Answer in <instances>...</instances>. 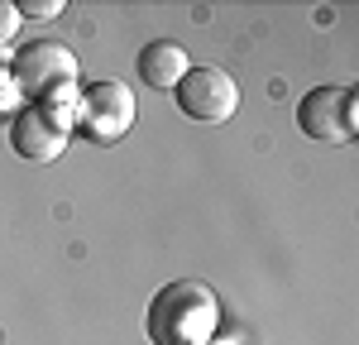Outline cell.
<instances>
[{
  "instance_id": "5b68a950",
  "label": "cell",
  "mask_w": 359,
  "mask_h": 345,
  "mask_svg": "<svg viewBox=\"0 0 359 345\" xmlns=\"http://www.w3.org/2000/svg\"><path fill=\"white\" fill-rule=\"evenodd\" d=\"M135 125V91L125 82H91L77 106V130L96 144H115Z\"/></svg>"
},
{
  "instance_id": "7c38bea8",
  "label": "cell",
  "mask_w": 359,
  "mask_h": 345,
  "mask_svg": "<svg viewBox=\"0 0 359 345\" xmlns=\"http://www.w3.org/2000/svg\"><path fill=\"white\" fill-rule=\"evenodd\" d=\"M211 345H216V341H211ZM225 345H230V341H225Z\"/></svg>"
},
{
  "instance_id": "9c48e42d",
  "label": "cell",
  "mask_w": 359,
  "mask_h": 345,
  "mask_svg": "<svg viewBox=\"0 0 359 345\" xmlns=\"http://www.w3.org/2000/svg\"><path fill=\"white\" fill-rule=\"evenodd\" d=\"M20 15H25V20H57V15H62V0H25Z\"/></svg>"
},
{
  "instance_id": "8fae6325",
  "label": "cell",
  "mask_w": 359,
  "mask_h": 345,
  "mask_svg": "<svg viewBox=\"0 0 359 345\" xmlns=\"http://www.w3.org/2000/svg\"><path fill=\"white\" fill-rule=\"evenodd\" d=\"M10 62H15V48H0V72H10Z\"/></svg>"
},
{
  "instance_id": "6da1fadb",
  "label": "cell",
  "mask_w": 359,
  "mask_h": 345,
  "mask_svg": "<svg viewBox=\"0 0 359 345\" xmlns=\"http://www.w3.org/2000/svg\"><path fill=\"white\" fill-rule=\"evenodd\" d=\"M144 331L154 345H211L221 331V297L206 283H168L154 292Z\"/></svg>"
},
{
  "instance_id": "277c9868",
  "label": "cell",
  "mask_w": 359,
  "mask_h": 345,
  "mask_svg": "<svg viewBox=\"0 0 359 345\" xmlns=\"http://www.w3.org/2000/svg\"><path fill=\"white\" fill-rule=\"evenodd\" d=\"M297 130L316 144H350L359 130V96L350 86H311L297 101Z\"/></svg>"
},
{
  "instance_id": "ba28073f",
  "label": "cell",
  "mask_w": 359,
  "mask_h": 345,
  "mask_svg": "<svg viewBox=\"0 0 359 345\" xmlns=\"http://www.w3.org/2000/svg\"><path fill=\"white\" fill-rule=\"evenodd\" d=\"M20 25H25L20 5H15V0H0V48H10V39L20 34Z\"/></svg>"
},
{
  "instance_id": "30bf717a",
  "label": "cell",
  "mask_w": 359,
  "mask_h": 345,
  "mask_svg": "<svg viewBox=\"0 0 359 345\" xmlns=\"http://www.w3.org/2000/svg\"><path fill=\"white\" fill-rule=\"evenodd\" d=\"M5 96H15V101H25V96H20V86H15V77H10V72H0V111L10 106Z\"/></svg>"
},
{
  "instance_id": "3957f363",
  "label": "cell",
  "mask_w": 359,
  "mask_h": 345,
  "mask_svg": "<svg viewBox=\"0 0 359 345\" xmlns=\"http://www.w3.org/2000/svg\"><path fill=\"white\" fill-rule=\"evenodd\" d=\"M172 101L187 120H201V125H221L240 111V86L225 67H211V62H192L187 77L172 86Z\"/></svg>"
},
{
  "instance_id": "52a82bcc",
  "label": "cell",
  "mask_w": 359,
  "mask_h": 345,
  "mask_svg": "<svg viewBox=\"0 0 359 345\" xmlns=\"http://www.w3.org/2000/svg\"><path fill=\"white\" fill-rule=\"evenodd\" d=\"M135 62H139V77L154 86V91H172V86L187 77V67H192L187 48L172 43V39H154V43H144Z\"/></svg>"
},
{
  "instance_id": "8992f818",
  "label": "cell",
  "mask_w": 359,
  "mask_h": 345,
  "mask_svg": "<svg viewBox=\"0 0 359 345\" xmlns=\"http://www.w3.org/2000/svg\"><path fill=\"white\" fill-rule=\"evenodd\" d=\"M67 140L72 135L62 125H53L39 106H25V111H15V120H10V144H15V154L29 158V163H53L57 154L67 149Z\"/></svg>"
},
{
  "instance_id": "7a4b0ae2",
  "label": "cell",
  "mask_w": 359,
  "mask_h": 345,
  "mask_svg": "<svg viewBox=\"0 0 359 345\" xmlns=\"http://www.w3.org/2000/svg\"><path fill=\"white\" fill-rule=\"evenodd\" d=\"M10 77L20 86V96H29L39 106L43 96H53L62 86H77V53L67 43H53V39H34L15 53Z\"/></svg>"
}]
</instances>
